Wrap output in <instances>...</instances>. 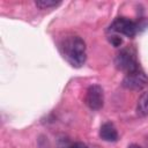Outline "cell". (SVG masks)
<instances>
[{
    "instance_id": "10",
    "label": "cell",
    "mask_w": 148,
    "mask_h": 148,
    "mask_svg": "<svg viewBox=\"0 0 148 148\" xmlns=\"http://www.w3.org/2000/svg\"><path fill=\"white\" fill-rule=\"evenodd\" d=\"M109 39H110V42H111L114 46H119V45L121 44V42H123V40H121V38H120L119 36H117V35L110 36V38H109Z\"/></svg>"
},
{
    "instance_id": "1",
    "label": "cell",
    "mask_w": 148,
    "mask_h": 148,
    "mask_svg": "<svg viewBox=\"0 0 148 148\" xmlns=\"http://www.w3.org/2000/svg\"><path fill=\"white\" fill-rule=\"evenodd\" d=\"M60 52L65 60L73 67H81L87 59L84 40L79 36H67L60 42Z\"/></svg>"
},
{
    "instance_id": "7",
    "label": "cell",
    "mask_w": 148,
    "mask_h": 148,
    "mask_svg": "<svg viewBox=\"0 0 148 148\" xmlns=\"http://www.w3.org/2000/svg\"><path fill=\"white\" fill-rule=\"evenodd\" d=\"M136 113L140 117H146L148 116V89L145 90L136 103Z\"/></svg>"
},
{
    "instance_id": "3",
    "label": "cell",
    "mask_w": 148,
    "mask_h": 148,
    "mask_svg": "<svg viewBox=\"0 0 148 148\" xmlns=\"http://www.w3.org/2000/svg\"><path fill=\"white\" fill-rule=\"evenodd\" d=\"M109 31L120 34L126 37H134L139 31V24L127 17L120 16L113 20L109 27Z\"/></svg>"
},
{
    "instance_id": "9",
    "label": "cell",
    "mask_w": 148,
    "mask_h": 148,
    "mask_svg": "<svg viewBox=\"0 0 148 148\" xmlns=\"http://www.w3.org/2000/svg\"><path fill=\"white\" fill-rule=\"evenodd\" d=\"M62 148H88V147L82 142H72V143L64 146Z\"/></svg>"
},
{
    "instance_id": "2",
    "label": "cell",
    "mask_w": 148,
    "mask_h": 148,
    "mask_svg": "<svg viewBox=\"0 0 148 148\" xmlns=\"http://www.w3.org/2000/svg\"><path fill=\"white\" fill-rule=\"evenodd\" d=\"M114 65L119 71L125 72L126 74L139 69V62L136 60L135 53L131 49L120 50L114 58Z\"/></svg>"
},
{
    "instance_id": "5",
    "label": "cell",
    "mask_w": 148,
    "mask_h": 148,
    "mask_svg": "<svg viewBox=\"0 0 148 148\" xmlns=\"http://www.w3.org/2000/svg\"><path fill=\"white\" fill-rule=\"evenodd\" d=\"M84 102L87 106L91 110H99L102 109L104 104V92L101 86L98 84H92L88 87L86 91V97Z\"/></svg>"
},
{
    "instance_id": "8",
    "label": "cell",
    "mask_w": 148,
    "mask_h": 148,
    "mask_svg": "<svg viewBox=\"0 0 148 148\" xmlns=\"http://www.w3.org/2000/svg\"><path fill=\"white\" fill-rule=\"evenodd\" d=\"M60 3H61L60 1H54V0H37V1H35L36 7H38L39 9H50L52 7L59 6Z\"/></svg>"
},
{
    "instance_id": "6",
    "label": "cell",
    "mask_w": 148,
    "mask_h": 148,
    "mask_svg": "<svg viewBox=\"0 0 148 148\" xmlns=\"http://www.w3.org/2000/svg\"><path fill=\"white\" fill-rule=\"evenodd\" d=\"M99 138L108 142H116L118 140L119 135H118V131L114 127V125L110 121H106V123L102 124V126L99 128Z\"/></svg>"
},
{
    "instance_id": "11",
    "label": "cell",
    "mask_w": 148,
    "mask_h": 148,
    "mask_svg": "<svg viewBox=\"0 0 148 148\" xmlns=\"http://www.w3.org/2000/svg\"><path fill=\"white\" fill-rule=\"evenodd\" d=\"M127 148H142V147L139 146V145H136V143H132V145H130Z\"/></svg>"
},
{
    "instance_id": "4",
    "label": "cell",
    "mask_w": 148,
    "mask_h": 148,
    "mask_svg": "<svg viewBox=\"0 0 148 148\" xmlns=\"http://www.w3.org/2000/svg\"><path fill=\"white\" fill-rule=\"evenodd\" d=\"M148 86V76L140 68L127 73L123 79V87L130 90H141Z\"/></svg>"
}]
</instances>
